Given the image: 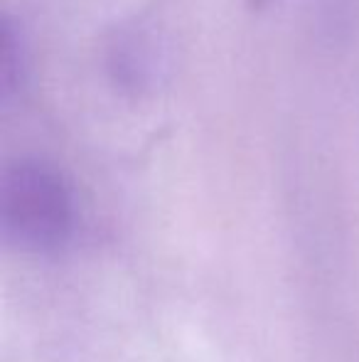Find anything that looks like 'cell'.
Masks as SVG:
<instances>
[{
    "label": "cell",
    "mask_w": 359,
    "mask_h": 362,
    "mask_svg": "<svg viewBox=\"0 0 359 362\" xmlns=\"http://www.w3.org/2000/svg\"><path fill=\"white\" fill-rule=\"evenodd\" d=\"M74 234V195L67 177L44 160L25 158L0 180V237L5 247L52 257Z\"/></svg>",
    "instance_id": "obj_1"
},
{
    "label": "cell",
    "mask_w": 359,
    "mask_h": 362,
    "mask_svg": "<svg viewBox=\"0 0 359 362\" xmlns=\"http://www.w3.org/2000/svg\"><path fill=\"white\" fill-rule=\"evenodd\" d=\"M251 5H254V8H264V5H269L271 0H249Z\"/></svg>",
    "instance_id": "obj_2"
}]
</instances>
